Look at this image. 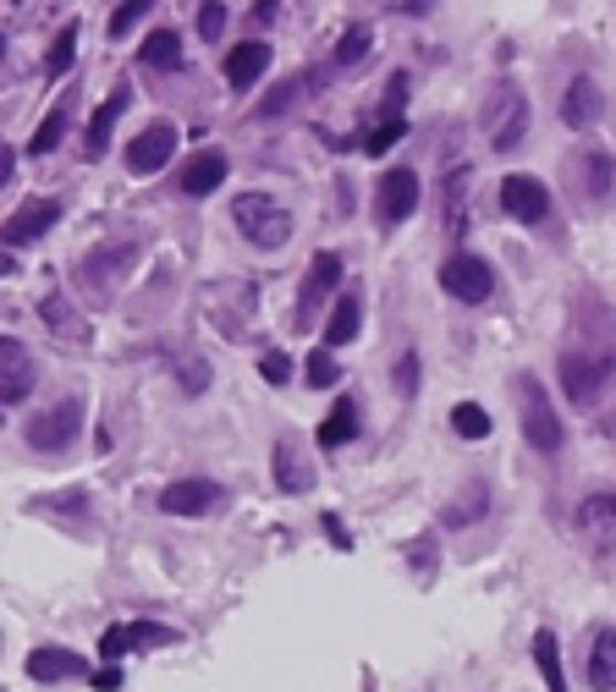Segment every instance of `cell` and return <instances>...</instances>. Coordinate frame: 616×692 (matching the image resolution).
I'll return each instance as SVG.
<instances>
[{
    "label": "cell",
    "instance_id": "obj_20",
    "mask_svg": "<svg viewBox=\"0 0 616 692\" xmlns=\"http://www.w3.org/2000/svg\"><path fill=\"white\" fill-rule=\"evenodd\" d=\"M578 182H584L589 198H612V187H616L612 148H578Z\"/></svg>",
    "mask_w": 616,
    "mask_h": 692
},
{
    "label": "cell",
    "instance_id": "obj_17",
    "mask_svg": "<svg viewBox=\"0 0 616 692\" xmlns=\"http://www.w3.org/2000/svg\"><path fill=\"white\" fill-rule=\"evenodd\" d=\"M133 105V89L127 83H116L105 100H100V111L89 116V133H83V154L94 159V154H105V143H111V127H116V116Z\"/></svg>",
    "mask_w": 616,
    "mask_h": 692
},
{
    "label": "cell",
    "instance_id": "obj_21",
    "mask_svg": "<svg viewBox=\"0 0 616 692\" xmlns=\"http://www.w3.org/2000/svg\"><path fill=\"white\" fill-rule=\"evenodd\" d=\"M352 434H358V402H352V396H341V402L330 407V417L314 428V440H319L325 451H336V445H347Z\"/></svg>",
    "mask_w": 616,
    "mask_h": 692
},
{
    "label": "cell",
    "instance_id": "obj_34",
    "mask_svg": "<svg viewBox=\"0 0 616 692\" xmlns=\"http://www.w3.org/2000/svg\"><path fill=\"white\" fill-rule=\"evenodd\" d=\"M484 484H468L458 500H452V512H446V528H462V523H473V517H484Z\"/></svg>",
    "mask_w": 616,
    "mask_h": 692
},
{
    "label": "cell",
    "instance_id": "obj_45",
    "mask_svg": "<svg viewBox=\"0 0 616 692\" xmlns=\"http://www.w3.org/2000/svg\"><path fill=\"white\" fill-rule=\"evenodd\" d=\"M89 688H100V692L122 688V671H116V665H105V671H94V682H89Z\"/></svg>",
    "mask_w": 616,
    "mask_h": 692
},
{
    "label": "cell",
    "instance_id": "obj_2",
    "mask_svg": "<svg viewBox=\"0 0 616 692\" xmlns=\"http://www.w3.org/2000/svg\"><path fill=\"white\" fill-rule=\"evenodd\" d=\"M479 116H484V138H490V148L506 154V148H517L523 133H528V94H523L517 83H495Z\"/></svg>",
    "mask_w": 616,
    "mask_h": 692
},
{
    "label": "cell",
    "instance_id": "obj_22",
    "mask_svg": "<svg viewBox=\"0 0 616 692\" xmlns=\"http://www.w3.org/2000/svg\"><path fill=\"white\" fill-rule=\"evenodd\" d=\"M358 324H363V302H358V291H347L336 308H330V324H325V347H347L352 335H358Z\"/></svg>",
    "mask_w": 616,
    "mask_h": 692
},
{
    "label": "cell",
    "instance_id": "obj_3",
    "mask_svg": "<svg viewBox=\"0 0 616 692\" xmlns=\"http://www.w3.org/2000/svg\"><path fill=\"white\" fill-rule=\"evenodd\" d=\"M517 407H523V440H528L540 456H556L562 440H567V428H562V417H556L551 396H545V385H540L534 374L517 380Z\"/></svg>",
    "mask_w": 616,
    "mask_h": 692
},
{
    "label": "cell",
    "instance_id": "obj_7",
    "mask_svg": "<svg viewBox=\"0 0 616 692\" xmlns=\"http://www.w3.org/2000/svg\"><path fill=\"white\" fill-rule=\"evenodd\" d=\"M501 209H506L512 220H523V226H540V220L551 215V193H545L540 176L506 171V176H501Z\"/></svg>",
    "mask_w": 616,
    "mask_h": 692
},
{
    "label": "cell",
    "instance_id": "obj_15",
    "mask_svg": "<svg viewBox=\"0 0 616 692\" xmlns=\"http://www.w3.org/2000/svg\"><path fill=\"white\" fill-rule=\"evenodd\" d=\"M600 111H606L600 83H595V78H573V83H567V94H562V127L589 133V127L600 122Z\"/></svg>",
    "mask_w": 616,
    "mask_h": 692
},
{
    "label": "cell",
    "instance_id": "obj_16",
    "mask_svg": "<svg viewBox=\"0 0 616 692\" xmlns=\"http://www.w3.org/2000/svg\"><path fill=\"white\" fill-rule=\"evenodd\" d=\"M265 72H270V44H265V39H243V44H232V55H226V83H232L237 94L254 89Z\"/></svg>",
    "mask_w": 616,
    "mask_h": 692
},
{
    "label": "cell",
    "instance_id": "obj_36",
    "mask_svg": "<svg viewBox=\"0 0 616 692\" xmlns=\"http://www.w3.org/2000/svg\"><path fill=\"white\" fill-rule=\"evenodd\" d=\"M402 138H408V116H386V122L363 138V154H386L391 143H402Z\"/></svg>",
    "mask_w": 616,
    "mask_h": 692
},
{
    "label": "cell",
    "instance_id": "obj_28",
    "mask_svg": "<svg viewBox=\"0 0 616 692\" xmlns=\"http://www.w3.org/2000/svg\"><path fill=\"white\" fill-rule=\"evenodd\" d=\"M39 313L55 324V335H61V341H89V324H83V319L66 308V297H61V291H50V297L39 302Z\"/></svg>",
    "mask_w": 616,
    "mask_h": 692
},
{
    "label": "cell",
    "instance_id": "obj_11",
    "mask_svg": "<svg viewBox=\"0 0 616 692\" xmlns=\"http://www.w3.org/2000/svg\"><path fill=\"white\" fill-rule=\"evenodd\" d=\"M226 171H232V159H226L220 148H198V154H187V165L176 171V187H182L187 198H209V193L226 182Z\"/></svg>",
    "mask_w": 616,
    "mask_h": 692
},
{
    "label": "cell",
    "instance_id": "obj_12",
    "mask_svg": "<svg viewBox=\"0 0 616 692\" xmlns=\"http://www.w3.org/2000/svg\"><path fill=\"white\" fill-rule=\"evenodd\" d=\"M61 220V198H33V204H22V209H11L6 215V248H22V242H33V237H44L50 226Z\"/></svg>",
    "mask_w": 616,
    "mask_h": 692
},
{
    "label": "cell",
    "instance_id": "obj_37",
    "mask_svg": "<svg viewBox=\"0 0 616 692\" xmlns=\"http://www.w3.org/2000/svg\"><path fill=\"white\" fill-rule=\"evenodd\" d=\"M308 385H319V391H330V385H336V358H330V347L308 352Z\"/></svg>",
    "mask_w": 616,
    "mask_h": 692
},
{
    "label": "cell",
    "instance_id": "obj_27",
    "mask_svg": "<svg viewBox=\"0 0 616 692\" xmlns=\"http://www.w3.org/2000/svg\"><path fill=\"white\" fill-rule=\"evenodd\" d=\"M578 523H584L589 539H616V500L612 495H589L578 506Z\"/></svg>",
    "mask_w": 616,
    "mask_h": 692
},
{
    "label": "cell",
    "instance_id": "obj_35",
    "mask_svg": "<svg viewBox=\"0 0 616 692\" xmlns=\"http://www.w3.org/2000/svg\"><path fill=\"white\" fill-rule=\"evenodd\" d=\"M452 428H458L462 440H484V434H490V413H484L479 402H458V407H452Z\"/></svg>",
    "mask_w": 616,
    "mask_h": 692
},
{
    "label": "cell",
    "instance_id": "obj_38",
    "mask_svg": "<svg viewBox=\"0 0 616 692\" xmlns=\"http://www.w3.org/2000/svg\"><path fill=\"white\" fill-rule=\"evenodd\" d=\"M138 17H150V0H133V6H116V11H111V39H127V28H133Z\"/></svg>",
    "mask_w": 616,
    "mask_h": 692
},
{
    "label": "cell",
    "instance_id": "obj_25",
    "mask_svg": "<svg viewBox=\"0 0 616 692\" xmlns=\"http://www.w3.org/2000/svg\"><path fill=\"white\" fill-rule=\"evenodd\" d=\"M468 182H473V171L458 165V171L446 176V193H441V198H446V231H452V237L468 231Z\"/></svg>",
    "mask_w": 616,
    "mask_h": 692
},
{
    "label": "cell",
    "instance_id": "obj_5",
    "mask_svg": "<svg viewBox=\"0 0 616 692\" xmlns=\"http://www.w3.org/2000/svg\"><path fill=\"white\" fill-rule=\"evenodd\" d=\"M78 428H83V402L66 396V402H55L50 413L28 417V445L44 451V456H55V451H66V445L78 440Z\"/></svg>",
    "mask_w": 616,
    "mask_h": 692
},
{
    "label": "cell",
    "instance_id": "obj_23",
    "mask_svg": "<svg viewBox=\"0 0 616 692\" xmlns=\"http://www.w3.org/2000/svg\"><path fill=\"white\" fill-rule=\"evenodd\" d=\"M589 688H600V692L616 688V627L595 632V649H589Z\"/></svg>",
    "mask_w": 616,
    "mask_h": 692
},
{
    "label": "cell",
    "instance_id": "obj_30",
    "mask_svg": "<svg viewBox=\"0 0 616 692\" xmlns=\"http://www.w3.org/2000/svg\"><path fill=\"white\" fill-rule=\"evenodd\" d=\"M276 484L287 489V495H304L308 484H314V473H308V462H298V451L281 440L276 445Z\"/></svg>",
    "mask_w": 616,
    "mask_h": 692
},
{
    "label": "cell",
    "instance_id": "obj_8",
    "mask_svg": "<svg viewBox=\"0 0 616 692\" xmlns=\"http://www.w3.org/2000/svg\"><path fill=\"white\" fill-rule=\"evenodd\" d=\"M226 506V489L215 478H176L160 489V512L165 517H204V512H220Z\"/></svg>",
    "mask_w": 616,
    "mask_h": 692
},
{
    "label": "cell",
    "instance_id": "obj_13",
    "mask_svg": "<svg viewBox=\"0 0 616 692\" xmlns=\"http://www.w3.org/2000/svg\"><path fill=\"white\" fill-rule=\"evenodd\" d=\"M171 154H176V127H171V122H154V127H144L138 138L127 143V171H133V176H154Z\"/></svg>",
    "mask_w": 616,
    "mask_h": 692
},
{
    "label": "cell",
    "instance_id": "obj_10",
    "mask_svg": "<svg viewBox=\"0 0 616 692\" xmlns=\"http://www.w3.org/2000/svg\"><path fill=\"white\" fill-rule=\"evenodd\" d=\"M441 286H446V297H458V302H484V297L495 291V270H490L479 254H452V259L441 265Z\"/></svg>",
    "mask_w": 616,
    "mask_h": 692
},
{
    "label": "cell",
    "instance_id": "obj_9",
    "mask_svg": "<svg viewBox=\"0 0 616 692\" xmlns=\"http://www.w3.org/2000/svg\"><path fill=\"white\" fill-rule=\"evenodd\" d=\"M182 632L176 627H160V621H116L105 638H100V654L116 665L122 654H133V649H171Z\"/></svg>",
    "mask_w": 616,
    "mask_h": 692
},
{
    "label": "cell",
    "instance_id": "obj_24",
    "mask_svg": "<svg viewBox=\"0 0 616 692\" xmlns=\"http://www.w3.org/2000/svg\"><path fill=\"white\" fill-rule=\"evenodd\" d=\"M534 665L545 676V692H567V671H562V643L556 632H534Z\"/></svg>",
    "mask_w": 616,
    "mask_h": 692
},
{
    "label": "cell",
    "instance_id": "obj_14",
    "mask_svg": "<svg viewBox=\"0 0 616 692\" xmlns=\"http://www.w3.org/2000/svg\"><path fill=\"white\" fill-rule=\"evenodd\" d=\"M33 391V363H28V347L17 335H0V402L17 407L22 396Z\"/></svg>",
    "mask_w": 616,
    "mask_h": 692
},
{
    "label": "cell",
    "instance_id": "obj_33",
    "mask_svg": "<svg viewBox=\"0 0 616 692\" xmlns=\"http://www.w3.org/2000/svg\"><path fill=\"white\" fill-rule=\"evenodd\" d=\"M72 55H78V22H66V28L50 39V50H44V78H61V72L72 66Z\"/></svg>",
    "mask_w": 616,
    "mask_h": 692
},
{
    "label": "cell",
    "instance_id": "obj_40",
    "mask_svg": "<svg viewBox=\"0 0 616 692\" xmlns=\"http://www.w3.org/2000/svg\"><path fill=\"white\" fill-rule=\"evenodd\" d=\"M198 33H204V39H220V33H226V6H220V0L198 6Z\"/></svg>",
    "mask_w": 616,
    "mask_h": 692
},
{
    "label": "cell",
    "instance_id": "obj_19",
    "mask_svg": "<svg viewBox=\"0 0 616 692\" xmlns=\"http://www.w3.org/2000/svg\"><path fill=\"white\" fill-rule=\"evenodd\" d=\"M336 286H341V259L336 254H314V270H308L304 291H298V319H308Z\"/></svg>",
    "mask_w": 616,
    "mask_h": 692
},
{
    "label": "cell",
    "instance_id": "obj_44",
    "mask_svg": "<svg viewBox=\"0 0 616 692\" xmlns=\"http://www.w3.org/2000/svg\"><path fill=\"white\" fill-rule=\"evenodd\" d=\"M325 534H330V545H336V550H352V539H347L341 517H325Z\"/></svg>",
    "mask_w": 616,
    "mask_h": 692
},
{
    "label": "cell",
    "instance_id": "obj_39",
    "mask_svg": "<svg viewBox=\"0 0 616 692\" xmlns=\"http://www.w3.org/2000/svg\"><path fill=\"white\" fill-rule=\"evenodd\" d=\"M259 374H265V380H270V385H287V380H292V358H287V352H276V347H270V352H265V358H259Z\"/></svg>",
    "mask_w": 616,
    "mask_h": 692
},
{
    "label": "cell",
    "instance_id": "obj_18",
    "mask_svg": "<svg viewBox=\"0 0 616 692\" xmlns=\"http://www.w3.org/2000/svg\"><path fill=\"white\" fill-rule=\"evenodd\" d=\"M28 676H33V682H78V676L94 682L89 665H83L78 654H66V649H33V654H28Z\"/></svg>",
    "mask_w": 616,
    "mask_h": 692
},
{
    "label": "cell",
    "instance_id": "obj_26",
    "mask_svg": "<svg viewBox=\"0 0 616 692\" xmlns=\"http://www.w3.org/2000/svg\"><path fill=\"white\" fill-rule=\"evenodd\" d=\"M66 122H72V94H66V100H61V105H55V111H50V116H44V122L33 127V138H28V154H55V143L66 138Z\"/></svg>",
    "mask_w": 616,
    "mask_h": 692
},
{
    "label": "cell",
    "instance_id": "obj_42",
    "mask_svg": "<svg viewBox=\"0 0 616 692\" xmlns=\"http://www.w3.org/2000/svg\"><path fill=\"white\" fill-rule=\"evenodd\" d=\"M402 100H408V78H391V89H386V116H402Z\"/></svg>",
    "mask_w": 616,
    "mask_h": 692
},
{
    "label": "cell",
    "instance_id": "obj_1",
    "mask_svg": "<svg viewBox=\"0 0 616 692\" xmlns=\"http://www.w3.org/2000/svg\"><path fill=\"white\" fill-rule=\"evenodd\" d=\"M232 220H237V231H243L254 248H265V254H276V248L292 242V215H287V204H276L270 193H243V198L232 204Z\"/></svg>",
    "mask_w": 616,
    "mask_h": 692
},
{
    "label": "cell",
    "instance_id": "obj_31",
    "mask_svg": "<svg viewBox=\"0 0 616 692\" xmlns=\"http://www.w3.org/2000/svg\"><path fill=\"white\" fill-rule=\"evenodd\" d=\"M138 61H144V66H160V72H165V66H182V39H176L171 28H160V33H150V39H144Z\"/></svg>",
    "mask_w": 616,
    "mask_h": 692
},
{
    "label": "cell",
    "instance_id": "obj_43",
    "mask_svg": "<svg viewBox=\"0 0 616 692\" xmlns=\"http://www.w3.org/2000/svg\"><path fill=\"white\" fill-rule=\"evenodd\" d=\"M182 391H204V363H193V358H182Z\"/></svg>",
    "mask_w": 616,
    "mask_h": 692
},
{
    "label": "cell",
    "instance_id": "obj_32",
    "mask_svg": "<svg viewBox=\"0 0 616 692\" xmlns=\"http://www.w3.org/2000/svg\"><path fill=\"white\" fill-rule=\"evenodd\" d=\"M369 55V22H352L341 39H336V55H330V66H341V72H352L358 61Z\"/></svg>",
    "mask_w": 616,
    "mask_h": 692
},
{
    "label": "cell",
    "instance_id": "obj_4",
    "mask_svg": "<svg viewBox=\"0 0 616 692\" xmlns=\"http://www.w3.org/2000/svg\"><path fill=\"white\" fill-rule=\"evenodd\" d=\"M419 171H408V165H391L380 182H374V220H380V231H391V226H402L413 209H419Z\"/></svg>",
    "mask_w": 616,
    "mask_h": 692
},
{
    "label": "cell",
    "instance_id": "obj_6",
    "mask_svg": "<svg viewBox=\"0 0 616 692\" xmlns=\"http://www.w3.org/2000/svg\"><path fill=\"white\" fill-rule=\"evenodd\" d=\"M606 380H612V358L606 352H562V391H567V402L589 407Z\"/></svg>",
    "mask_w": 616,
    "mask_h": 692
},
{
    "label": "cell",
    "instance_id": "obj_41",
    "mask_svg": "<svg viewBox=\"0 0 616 692\" xmlns=\"http://www.w3.org/2000/svg\"><path fill=\"white\" fill-rule=\"evenodd\" d=\"M397 391H402V396L419 391V352H402V358H397Z\"/></svg>",
    "mask_w": 616,
    "mask_h": 692
},
{
    "label": "cell",
    "instance_id": "obj_29",
    "mask_svg": "<svg viewBox=\"0 0 616 692\" xmlns=\"http://www.w3.org/2000/svg\"><path fill=\"white\" fill-rule=\"evenodd\" d=\"M314 89H319V78H287L281 89H270V94L259 100V116H265V122L287 116V105H292V100H304V94H314Z\"/></svg>",
    "mask_w": 616,
    "mask_h": 692
}]
</instances>
